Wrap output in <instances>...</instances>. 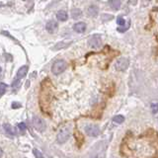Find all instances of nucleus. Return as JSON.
Listing matches in <instances>:
<instances>
[{"instance_id": "f257e3e1", "label": "nucleus", "mask_w": 158, "mask_h": 158, "mask_svg": "<svg viewBox=\"0 0 158 158\" xmlns=\"http://www.w3.org/2000/svg\"><path fill=\"white\" fill-rule=\"evenodd\" d=\"M66 67H67V64L65 62V60L57 59L56 62H55V63L52 64V72L55 75H59V74H62L63 71L66 69Z\"/></svg>"}, {"instance_id": "f03ea898", "label": "nucleus", "mask_w": 158, "mask_h": 158, "mask_svg": "<svg viewBox=\"0 0 158 158\" xmlns=\"http://www.w3.org/2000/svg\"><path fill=\"white\" fill-rule=\"evenodd\" d=\"M70 130L67 127H63L59 130V131L57 132V135H56V141L60 144H62V143L66 142L68 139L70 137Z\"/></svg>"}, {"instance_id": "7ed1b4c3", "label": "nucleus", "mask_w": 158, "mask_h": 158, "mask_svg": "<svg viewBox=\"0 0 158 158\" xmlns=\"http://www.w3.org/2000/svg\"><path fill=\"white\" fill-rule=\"evenodd\" d=\"M85 132L89 136L92 137H97L100 134H101V130L97 125L95 124H89L85 125Z\"/></svg>"}, {"instance_id": "20e7f679", "label": "nucleus", "mask_w": 158, "mask_h": 158, "mask_svg": "<svg viewBox=\"0 0 158 158\" xmlns=\"http://www.w3.org/2000/svg\"><path fill=\"white\" fill-rule=\"evenodd\" d=\"M128 65H130V60L127 57H120L116 60L115 62V68L117 71H125L128 69Z\"/></svg>"}, {"instance_id": "39448f33", "label": "nucleus", "mask_w": 158, "mask_h": 158, "mask_svg": "<svg viewBox=\"0 0 158 158\" xmlns=\"http://www.w3.org/2000/svg\"><path fill=\"white\" fill-rule=\"evenodd\" d=\"M27 72H28V66L27 65H24V66L20 67L19 69H18L16 77H15V80H14L13 83H12V87L13 88H15L16 86H18L19 82L21 81V79L24 78L27 75Z\"/></svg>"}, {"instance_id": "423d86ee", "label": "nucleus", "mask_w": 158, "mask_h": 158, "mask_svg": "<svg viewBox=\"0 0 158 158\" xmlns=\"http://www.w3.org/2000/svg\"><path fill=\"white\" fill-rule=\"evenodd\" d=\"M33 125L34 128L40 132H43L46 131V122L43 120L42 118H40L38 116H35L33 118Z\"/></svg>"}, {"instance_id": "0eeeda50", "label": "nucleus", "mask_w": 158, "mask_h": 158, "mask_svg": "<svg viewBox=\"0 0 158 158\" xmlns=\"http://www.w3.org/2000/svg\"><path fill=\"white\" fill-rule=\"evenodd\" d=\"M88 46L93 49H100L102 46V39L100 36H93L88 41Z\"/></svg>"}, {"instance_id": "6e6552de", "label": "nucleus", "mask_w": 158, "mask_h": 158, "mask_svg": "<svg viewBox=\"0 0 158 158\" xmlns=\"http://www.w3.org/2000/svg\"><path fill=\"white\" fill-rule=\"evenodd\" d=\"M57 28H58V24H57L55 21H53V20L49 21V22L46 24V31H48L49 33H51V34L55 33V32L57 30Z\"/></svg>"}, {"instance_id": "1a4fd4ad", "label": "nucleus", "mask_w": 158, "mask_h": 158, "mask_svg": "<svg viewBox=\"0 0 158 158\" xmlns=\"http://www.w3.org/2000/svg\"><path fill=\"white\" fill-rule=\"evenodd\" d=\"M87 13H88V15L90 16V17H93V18H95L98 16V14H99V8H98V6H96V5H90L87 8Z\"/></svg>"}, {"instance_id": "9d476101", "label": "nucleus", "mask_w": 158, "mask_h": 158, "mask_svg": "<svg viewBox=\"0 0 158 158\" xmlns=\"http://www.w3.org/2000/svg\"><path fill=\"white\" fill-rule=\"evenodd\" d=\"M86 28H87V26H86V24L84 22H78L74 25V31L77 32V33L81 34V33H84V32L86 31Z\"/></svg>"}, {"instance_id": "9b49d317", "label": "nucleus", "mask_w": 158, "mask_h": 158, "mask_svg": "<svg viewBox=\"0 0 158 158\" xmlns=\"http://www.w3.org/2000/svg\"><path fill=\"white\" fill-rule=\"evenodd\" d=\"M56 19L60 21V22H65L68 19V14L65 11H63V10H60V11L56 13Z\"/></svg>"}, {"instance_id": "f8f14e48", "label": "nucleus", "mask_w": 158, "mask_h": 158, "mask_svg": "<svg viewBox=\"0 0 158 158\" xmlns=\"http://www.w3.org/2000/svg\"><path fill=\"white\" fill-rule=\"evenodd\" d=\"M71 16L73 19H78L82 16V11L79 8H73L71 10Z\"/></svg>"}, {"instance_id": "ddd939ff", "label": "nucleus", "mask_w": 158, "mask_h": 158, "mask_svg": "<svg viewBox=\"0 0 158 158\" xmlns=\"http://www.w3.org/2000/svg\"><path fill=\"white\" fill-rule=\"evenodd\" d=\"M3 128H4V131H5V132H6L7 134H9L10 136H13L14 135L13 128H12V127L9 124H4V125H3Z\"/></svg>"}, {"instance_id": "4468645a", "label": "nucleus", "mask_w": 158, "mask_h": 158, "mask_svg": "<svg viewBox=\"0 0 158 158\" xmlns=\"http://www.w3.org/2000/svg\"><path fill=\"white\" fill-rule=\"evenodd\" d=\"M71 43H64V42H60L58 44H56L55 46V49H62L64 48H67L68 46H70Z\"/></svg>"}, {"instance_id": "2eb2a0df", "label": "nucleus", "mask_w": 158, "mask_h": 158, "mask_svg": "<svg viewBox=\"0 0 158 158\" xmlns=\"http://www.w3.org/2000/svg\"><path fill=\"white\" fill-rule=\"evenodd\" d=\"M109 4H110V6L112 7V8H114L115 10H118V9L121 7L122 2L118 1V0H115V1H110Z\"/></svg>"}, {"instance_id": "dca6fc26", "label": "nucleus", "mask_w": 158, "mask_h": 158, "mask_svg": "<svg viewBox=\"0 0 158 158\" xmlns=\"http://www.w3.org/2000/svg\"><path fill=\"white\" fill-rule=\"evenodd\" d=\"M113 122H115V123L117 124H123L125 122V117L122 116V115H118V116L113 118Z\"/></svg>"}, {"instance_id": "f3484780", "label": "nucleus", "mask_w": 158, "mask_h": 158, "mask_svg": "<svg viewBox=\"0 0 158 158\" xmlns=\"http://www.w3.org/2000/svg\"><path fill=\"white\" fill-rule=\"evenodd\" d=\"M33 153H34V156L36 158H45V156L43 155V153L40 151V150H38L37 148L33 149Z\"/></svg>"}, {"instance_id": "a211bd4d", "label": "nucleus", "mask_w": 158, "mask_h": 158, "mask_svg": "<svg viewBox=\"0 0 158 158\" xmlns=\"http://www.w3.org/2000/svg\"><path fill=\"white\" fill-rule=\"evenodd\" d=\"M117 24L118 25V26H121V27L125 26V20L124 19V17H123V16H118V17L117 18Z\"/></svg>"}, {"instance_id": "6ab92c4d", "label": "nucleus", "mask_w": 158, "mask_h": 158, "mask_svg": "<svg viewBox=\"0 0 158 158\" xmlns=\"http://www.w3.org/2000/svg\"><path fill=\"white\" fill-rule=\"evenodd\" d=\"M150 108H151V111H152L153 114L158 113V103L157 102L151 103V106H150Z\"/></svg>"}, {"instance_id": "aec40b11", "label": "nucleus", "mask_w": 158, "mask_h": 158, "mask_svg": "<svg viewBox=\"0 0 158 158\" xmlns=\"http://www.w3.org/2000/svg\"><path fill=\"white\" fill-rule=\"evenodd\" d=\"M18 128H19V131L22 132V134H24V132L26 131V124L20 123L19 125H18Z\"/></svg>"}, {"instance_id": "412c9836", "label": "nucleus", "mask_w": 158, "mask_h": 158, "mask_svg": "<svg viewBox=\"0 0 158 158\" xmlns=\"http://www.w3.org/2000/svg\"><path fill=\"white\" fill-rule=\"evenodd\" d=\"M6 88H7V85L4 83H0V96L3 95L6 91Z\"/></svg>"}, {"instance_id": "4be33fe9", "label": "nucleus", "mask_w": 158, "mask_h": 158, "mask_svg": "<svg viewBox=\"0 0 158 158\" xmlns=\"http://www.w3.org/2000/svg\"><path fill=\"white\" fill-rule=\"evenodd\" d=\"M19 108H21V104H19L18 102L12 103V109H19Z\"/></svg>"}, {"instance_id": "5701e85b", "label": "nucleus", "mask_w": 158, "mask_h": 158, "mask_svg": "<svg viewBox=\"0 0 158 158\" xmlns=\"http://www.w3.org/2000/svg\"><path fill=\"white\" fill-rule=\"evenodd\" d=\"M106 16H108V14H106V15H105V14L102 15V21H105V22H106V21H109V20L112 19V16H111V15L109 17H106Z\"/></svg>"}, {"instance_id": "b1692460", "label": "nucleus", "mask_w": 158, "mask_h": 158, "mask_svg": "<svg viewBox=\"0 0 158 158\" xmlns=\"http://www.w3.org/2000/svg\"><path fill=\"white\" fill-rule=\"evenodd\" d=\"M2 155H3V150H2L1 147H0V158L2 157Z\"/></svg>"}, {"instance_id": "393cba45", "label": "nucleus", "mask_w": 158, "mask_h": 158, "mask_svg": "<svg viewBox=\"0 0 158 158\" xmlns=\"http://www.w3.org/2000/svg\"><path fill=\"white\" fill-rule=\"evenodd\" d=\"M0 72H1V67H0Z\"/></svg>"}]
</instances>
